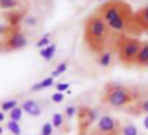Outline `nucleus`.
Masks as SVG:
<instances>
[{
	"mask_svg": "<svg viewBox=\"0 0 148 135\" xmlns=\"http://www.w3.org/2000/svg\"><path fill=\"white\" fill-rule=\"evenodd\" d=\"M96 13L103 17V20L112 31H117V33H140L142 31L136 19L134 10L125 0H107L96 10Z\"/></svg>",
	"mask_w": 148,
	"mask_h": 135,
	"instance_id": "f257e3e1",
	"label": "nucleus"
},
{
	"mask_svg": "<svg viewBox=\"0 0 148 135\" xmlns=\"http://www.w3.org/2000/svg\"><path fill=\"white\" fill-rule=\"evenodd\" d=\"M112 36V30L107 27V24L103 20V17L98 13H93L87 17L85 27H84V40L88 49L95 54H103L107 50V42Z\"/></svg>",
	"mask_w": 148,
	"mask_h": 135,
	"instance_id": "f03ea898",
	"label": "nucleus"
},
{
	"mask_svg": "<svg viewBox=\"0 0 148 135\" xmlns=\"http://www.w3.org/2000/svg\"><path fill=\"white\" fill-rule=\"evenodd\" d=\"M134 93L129 88H126L121 83H107L106 85V91H104V104L110 105V107L120 108V107H126L134 101Z\"/></svg>",
	"mask_w": 148,
	"mask_h": 135,
	"instance_id": "7ed1b4c3",
	"label": "nucleus"
},
{
	"mask_svg": "<svg viewBox=\"0 0 148 135\" xmlns=\"http://www.w3.org/2000/svg\"><path fill=\"white\" fill-rule=\"evenodd\" d=\"M115 44H117V52H118L120 61L126 66L136 65L137 55H139L140 47H142V41L137 40V38L120 35L117 38V41H115Z\"/></svg>",
	"mask_w": 148,
	"mask_h": 135,
	"instance_id": "20e7f679",
	"label": "nucleus"
},
{
	"mask_svg": "<svg viewBox=\"0 0 148 135\" xmlns=\"http://www.w3.org/2000/svg\"><path fill=\"white\" fill-rule=\"evenodd\" d=\"M27 36L19 30H13L6 35L5 41H3V50H21L27 46Z\"/></svg>",
	"mask_w": 148,
	"mask_h": 135,
	"instance_id": "39448f33",
	"label": "nucleus"
},
{
	"mask_svg": "<svg viewBox=\"0 0 148 135\" xmlns=\"http://www.w3.org/2000/svg\"><path fill=\"white\" fill-rule=\"evenodd\" d=\"M120 129V123L110 115H101L96 121V130L101 135H115Z\"/></svg>",
	"mask_w": 148,
	"mask_h": 135,
	"instance_id": "423d86ee",
	"label": "nucleus"
},
{
	"mask_svg": "<svg viewBox=\"0 0 148 135\" xmlns=\"http://www.w3.org/2000/svg\"><path fill=\"white\" fill-rule=\"evenodd\" d=\"M77 113L80 116V126H82V129L84 127H88L95 121H98L101 116L99 110L93 108V107H80V108H77Z\"/></svg>",
	"mask_w": 148,
	"mask_h": 135,
	"instance_id": "0eeeda50",
	"label": "nucleus"
},
{
	"mask_svg": "<svg viewBox=\"0 0 148 135\" xmlns=\"http://www.w3.org/2000/svg\"><path fill=\"white\" fill-rule=\"evenodd\" d=\"M19 107L22 108L24 113H27L29 116H33V118H35V116H40L41 113H43V107H41V104L38 101H35V99H25Z\"/></svg>",
	"mask_w": 148,
	"mask_h": 135,
	"instance_id": "6e6552de",
	"label": "nucleus"
},
{
	"mask_svg": "<svg viewBox=\"0 0 148 135\" xmlns=\"http://www.w3.org/2000/svg\"><path fill=\"white\" fill-rule=\"evenodd\" d=\"M136 19L142 30H148V5L136 11Z\"/></svg>",
	"mask_w": 148,
	"mask_h": 135,
	"instance_id": "1a4fd4ad",
	"label": "nucleus"
},
{
	"mask_svg": "<svg viewBox=\"0 0 148 135\" xmlns=\"http://www.w3.org/2000/svg\"><path fill=\"white\" fill-rule=\"evenodd\" d=\"M136 65L137 66H147L148 65V41L142 42V47H140V52L137 55Z\"/></svg>",
	"mask_w": 148,
	"mask_h": 135,
	"instance_id": "9d476101",
	"label": "nucleus"
},
{
	"mask_svg": "<svg viewBox=\"0 0 148 135\" xmlns=\"http://www.w3.org/2000/svg\"><path fill=\"white\" fill-rule=\"evenodd\" d=\"M52 85H54V77H46V79H43L41 82L32 85L30 91H41V90H44V88H51Z\"/></svg>",
	"mask_w": 148,
	"mask_h": 135,
	"instance_id": "9b49d317",
	"label": "nucleus"
},
{
	"mask_svg": "<svg viewBox=\"0 0 148 135\" xmlns=\"http://www.w3.org/2000/svg\"><path fill=\"white\" fill-rule=\"evenodd\" d=\"M55 50H57V44H49L47 47L41 49L40 55L43 57L46 61H51V60L54 58V55H55Z\"/></svg>",
	"mask_w": 148,
	"mask_h": 135,
	"instance_id": "f8f14e48",
	"label": "nucleus"
},
{
	"mask_svg": "<svg viewBox=\"0 0 148 135\" xmlns=\"http://www.w3.org/2000/svg\"><path fill=\"white\" fill-rule=\"evenodd\" d=\"M112 63V52L110 50H104L103 54L98 55V65L103 66V68H107L110 66Z\"/></svg>",
	"mask_w": 148,
	"mask_h": 135,
	"instance_id": "ddd939ff",
	"label": "nucleus"
},
{
	"mask_svg": "<svg viewBox=\"0 0 148 135\" xmlns=\"http://www.w3.org/2000/svg\"><path fill=\"white\" fill-rule=\"evenodd\" d=\"M22 115H24V112H22V108L17 105V107H14L11 110V112H8V121H14V123H19L21 119H22Z\"/></svg>",
	"mask_w": 148,
	"mask_h": 135,
	"instance_id": "4468645a",
	"label": "nucleus"
},
{
	"mask_svg": "<svg viewBox=\"0 0 148 135\" xmlns=\"http://www.w3.org/2000/svg\"><path fill=\"white\" fill-rule=\"evenodd\" d=\"M121 135H139V129H137L136 124L128 123L121 127Z\"/></svg>",
	"mask_w": 148,
	"mask_h": 135,
	"instance_id": "2eb2a0df",
	"label": "nucleus"
},
{
	"mask_svg": "<svg viewBox=\"0 0 148 135\" xmlns=\"http://www.w3.org/2000/svg\"><path fill=\"white\" fill-rule=\"evenodd\" d=\"M14 107H17V99H10V101L2 102V105H0V110L5 113V112H11V110L14 108Z\"/></svg>",
	"mask_w": 148,
	"mask_h": 135,
	"instance_id": "dca6fc26",
	"label": "nucleus"
},
{
	"mask_svg": "<svg viewBox=\"0 0 148 135\" xmlns=\"http://www.w3.org/2000/svg\"><path fill=\"white\" fill-rule=\"evenodd\" d=\"M63 123H65V118H63L62 113H54V116H52V126H54V129H62Z\"/></svg>",
	"mask_w": 148,
	"mask_h": 135,
	"instance_id": "f3484780",
	"label": "nucleus"
},
{
	"mask_svg": "<svg viewBox=\"0 0 148 135\" xmlns=\"http://www.w3.org/2000/svg\"><path fill=\"white\" fill-rule=\"evenodd\" d=\"M6 129H8L13 135H21V134H22V129H21L19 123H14V121H8V123H6Z\"/></svg>",
	"mask_w": 148,
	"mask_h": 135,
	"instance_id": "a211bd4d",
	"label": "nucleus"
},
{
	"mask_svg": "<svg viewBox=\"0 0 148 135\" xmlns=\"http://www.w3.org/2000/svg\"><path fill=\"white\" fill-rule=\"evenodd\" d=\"M49 44H51V33L43 35V36L36 41V47L38 49H44V47H47Z\"/></svg>",
	"mask_w": 148,
	"mask_h": 135,
	"instance_id": "6ab92c4d",
	"label": "nucleus"
},
{
	"mask_svg": "<svg viewBox=\"0 0 148 135\" xmlns=\"http://www.w3.org/2000/svg\"><path fill=\"white\" fill-rule=\"evenodd\" d=\"M66 69H68V63H66V61H63V63H60V65L57 66V68H55V69L54 71H52V74H51V77H54V79H55V77H58V76H62V74L63 72H65V71Z\"/></svg>",
	"mask_w": 148,
	"mask_h": 135,
	"instance_id": "aec40b11",
	"label": "nucleus"
},
{
	"mask_svg": "<svg viewBox=\"0 0 148 135\" xmlns=\"http://www.w3.org/2000/svg\"><path fill=\"white\" fill-rule=\"evenodd\" d=\"M17 6V0H0V8L2 10H13Z\"/></svg>",
	"mask_w": 148,
	"mask_h": 135,
	"instance_id": "412c9836",
	"label": "nucleus"
},
{
	"mask_svg": "<svg viewBox=\"0 0 148 135\" xmlns=\"http://www.w3.org/2000/svg\"><path fill=\"white\" fill-rule=\"evenodd\" d=\"M52 134H54V126H52V123H44L43 127H41L40 135H52Z\"/></svg>",
	"mask_w": 148,
	"mask_h": 135,
	"instance_id": "4be33fe9",
	"label": "nucleus"
},
{
	"mask_svg": "<svg viewBox=\"0 0 148 135\" xmlns=\"http://www.w3.org/2000/svg\"><path fill=\"white\" fill-rule=\"evenodd\" d=\"M36 22H38V19L35 16H27L25 19H24V25H27V27H35Z\"/></svg>",
	"mask_w": 148,
	"mask_h": 135,
	"instance_id": "5701e85b",
	"label": "nucleus"
},
{
	"mask_svg": "<svg viewBox=\"0 0 148 135\" xmlns=\"http://www.w3.org/2000/svg\"><path fill=\"white\" fill-rule=\"evenodd\" d=\"M51 101H52V102H55V104H60V102L65 101V94H63V93H58V91H57V93L52 94Z\"/></svg>",
	"mask_w": 148,
	"mask_h": 135,
	"instance_id": "b1692460",
	"label": "nucleus"
},
{
	"mask_svg": "<svg viewBox=\"0 0 148 135\" xmlns=\"http://www.w3.org/2000/svg\"><path fill=\"white\" fill-rule=\"evenodd\" d=\"M74 115H77V107H74V105L66 107V110H65V116H66V118H73Z\"/></svg>",
	"mask_w": 148,
	"mask_h": 135,
	"instance_id": "393cba45",
	"label": "nucleus"
},
{
	"mask_svg": "<svg viewBox=\"0 0 148 135\" xmlns=\"http://www.w3.org/2000/svg\"><path fill=\"white\" fill-rule=\"evenodd\" d=\"M55 88H57L58 93H66V91L69 90V83H66V82H63V83H57V85H55Z\"/></svg>",
	"mask_w": 148,
	"mask_h": 135,
	"instance_id": "a878e982",
	"label": "nucleus"
},
{
	"mask_svg": "<svg viewBox=\"0 0 148 135\" xmlns=\"http://www.w3.org/2000/svg\"><path fill=\"white\" fill-rule=\"evenodd\" d=\"M139 112H142V113H145V115H148V97L147 99H143L142 102L139 104Z\"/></svg>",
	"mask_w": 148,
	"mask_h": 135,
	"instance_id": "bb28decb",
	"label": "nucleus"
},
{
	"mask_svg": "<svg viewBox=\"0 0 148 135\" xmlns=\"http://www.w3.org/2000/svg\"><path fill=\"white\" fill-rule=\"evenodd\" d=\"M0 35H8V27H6V25H0Z\"/></svg>",
	"mask_w": 148,
	"mask_h": 135,
	"instance_id": "cd10ccee",
	"label": "nucleus"
},
{
	"mask_svg": "<svg viewBox=\"0 0 148 135\" xmlns=\"http://www.w3.org/2000/svg\"><path fill=\"white\" fill-rule=\"evenodd\" d=\"M143 127L148 130V115H145V118H143Z\"/></svg>",
	"mask_w": 148,
	"mask_h": 135,
	"instance_id": "c85d7f7f",
	"label": "nucleus"
},
{
	"mask_svg": "<svg viewBox=\"0 0 148 135\" xmlns=\"http://www.w3.org/2000/svg\"><path fill=\"white\" fill-rule=\"evenodd\" d=\"M2 121H5V113L0 110V123H2Z\"/></svg>",
	"mask_w": 148,
	"mask_h": 135,
	"instance_id": "c756f323",
	"label": "nucleus"
},
{
	"mask_svg": "<svg viewBox=\"0 0 148 135\" xmlns=\"http://www.w3.org/2000/svg\"><path fill=\"white\" fill-rule=\"evenodd\" d=\"M0 50H3V42H0Z\"/></svg>",
	"mask_w": 148,
	"mask_h": 135,
	"instance_id": "7c9ffc66",
	"label": "nucleus"
},
{
	"mask_svg": "<svg viewBox=\"0 0 148 135\" xmlns=\"http://www.w3.org/2000/svg\"><path fill=\"white\" fill-rule=\"evenodd\" d=\"M2 134H3V127L0 126V135H2Z\"/></svg>",
	"mask_w": 148,
	"mask_h": 135,
	"instance_id": "2f4dec72",
	"label": "nucleus"
},
{
	"mask_svg": "<svg viewBox=\"0 0 148 135\" xmlns=\"http://www.w3.org/2000/svg\"><path fill=\"white\" fill-rule=\"evenodd\" d=\"M99 2H106V0H99Z\"/></svg>",
	"mask_w": 148,
	"mask_h": 135,
	"instance_id": "473e14b6",
	"label": "nucleus"
},
{
	"mask_svg": "<svg viewBox=\"0 0 148 135\" xmlns=\"http://www.w3.org/2000/svg\"><path fill=\"white\" fill-rule=\"evenodd\" d=\"M147 68H148V65H147Z\"/></svg>",
	"mask_w": 148,
	"mask_h": 135,
	"instance_id": "72a5a7b5",
	"label": "nucleus"
}]
</instances>
